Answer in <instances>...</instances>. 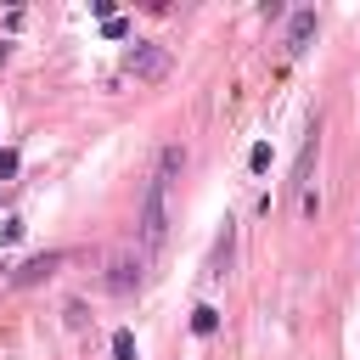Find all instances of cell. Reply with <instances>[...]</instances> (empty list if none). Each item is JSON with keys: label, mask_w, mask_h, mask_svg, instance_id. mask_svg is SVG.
Returning a JSON list of instances; mask_svg holds the SVG:
<instances>
[{"label": "cell", "mask_w": 360, "mask_h": 360, "mask_svg": "<svg viewBox=\"0 0 360 360\" xmlns=\"http://www.w3.org/2000/svg\"><path fill=\"white\" fill-rule=\"evenodd\" d=\"M169 236V186L146 180V197H141V253H158Z\"/></svg>", "instance_id": "6da1fadb"}, {"label": "cell", "mask_w": 360, "mask_h": 360, "mask_svg": "<svg viewBox=\"0 0 360 360\" xmlns=\"http://www.w3.org/2000/svg\"><path fill=\"white\" fill-rule=\"evenodd\" d=\"M124 73H135V79L158 84V79L169 73V51H163V45H152V39H135V45L124 51Z\"/></svg>", "instance_id": "7a4b0ae2"}, {"label": "cell", "mask_w": 360, "mask_h": 360, "mask_svg": "<svg viewBox=\"0 0 360 360\" xmlns=\"http://www.w3.org/2000/svg\"><path fill=\"white\" fill-rule=\"evenodd\" d=\"M141 281H146V253L118 248V253L107 259V292H135Z\"/></svg>", "instance_id": "3957f363"}, {"label": "cell", "mask_w": 360, "mask_h": 360, "mask_svg": "<svg viewBox=\"0 0 360 360\" xmlns=\"http://www.w3.org/2000/svg\"><path fill=\"white\" fill-rule=\"evenodd\" d=\"M180 169H186V146H180V141H169V146L158 152V163H152V174H146V180L174 186V180H180Z\"/></svg>", "instance_id": "277c9868"}, {"label": "cell", "mask_w": 360, "mask_h": 360, "mask_svg": "<svg viewBox=\"0 0 360 360\" xmlns=\"http://www.w3.org/2000/svg\"><path fill=\"white\" fill-rule=\"evenodd\" d=\"M309 39H315V11H292V22H287V51L298 56Z\"/></svg>", "instance_id": "5b68a950"}, {"label": "cell", "mask_w": 360, "mask_h": 360, "mask_svg": "<svg viewBox=\"0 0 360 360\" xmlns=\"http://www.w3.org/2000/svg\"><path fill=\"white\" fill-rule=\"evenodd\" d=\"M62 259H68V253H39V259H28V264H22V270H17L11 281H17V287H28V281H39V276H51V270H56Z\"/></svg>", "instance_id": "8992f818"}, {"label": "cell", "mask_w": 360, "mask_h": 360, "mask_svg": "<svg viewBox=\"0 0 360 360\" xmlns=\"http://www.w3.org/2000/svg\"><path fill=\"white\" fill-rule=\"evenodd\" d=\"M231 242H236V231H231V219H225V231H219V242H214V270H208V276H225V264H231Z\"/></svg>", "instance_id": "52a82bcc"}, {"label": "cell", "mask_w": 360, "mask_h": 360, "mask_svg": "<svg viewBox=\"0 0 360 360\" xmlns=\"http://www.w3.org/2000/svg\"><path fill=\"white\" fill-rule=\"evenodd\" d=\"M214 326H219V309H214V304H197V309H191V332H202V338H208Z\"/></svg>", "instance_id": "ba28073f"}, {"label": "cell", "mask_w": 360, "mask_h": 360, "mask_svg": "<svg viewBox=\"0 0 360 360\" xmlns=\"http://www.w3.org/2000/svg\"><path fill=\"white\" fill-rule=\"evenodd\" d=\"M112 360H135V338L129 332H112Z\"/></svg>", "instance_id": "9c48e42d"}, {"label": "cell", "mask_w": 360, "mask_h": 360, "mask_svg": "<svg viewBox=\"0 0 360 360\" xmlns=\"http://www.w3.org/2000/svg\"><path fill=\"white\" fill-rule=\"evenodd\" d=\"M17 174V152H0V180H11Z\"/></svg>", "instance_id": "30bf717a"}]
</instances>
